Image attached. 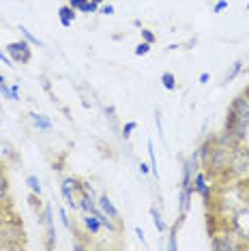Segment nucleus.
<instances>
[{"label": "nucleus", "instance_id": "nucleus-3", "mask_svg": "<svg viewBox=\"0 0 249 251\" xmlns=\"http://www.w3.org/2000/svg\"><path fill=\"white\" fill-rule=\"evenodd\" d=\"M230 155H232V148L225 144H219L215 140V144L211 148V155L202 165V170L206 172V178L211 180H222L225 182V174H228V165H230Z\"/></svg>", "mask_w": 249, "mask_h": 251}, {"label": "nucleus", "instance_id": "nucleus-33", "mask_svg": "<svg viewBox=\"0 0 249 251\" xmlns=\"http://www.w3.org/2000/svg\"><path fill=\"white\" fill-rule=\"evenodd\" d=\"M86 2H88V0H69V2H67V4H69V7H73L75 11H80V9L84 7V4H86Z\"/></svg>", "mask_w": 249, "mask_h": 251}, {"label": "nucleus", "instance_id": "nucleus-29", "mask_svg": "<svg viewBox=\"0 0 249 251\" xmlns=\"http://www.w3.org/2000/svg\"><path fill=\"white\" fill-rule=\"evenodd\" d=\"M225 9H228V0H217V4L213 7V13H222Z\"/></svg>", "mask_w": 249, "mask_h": 251}, {"label": "nucleus", "instance_id": "nucleus-34", "mask_svg": "<svg viewBox=\"0 0 249 251\" xmlns=\"http://www.w3.org/2000/svg\"><path fill=\"white\" fill-rule=\"evenodd\" d=\"M0 60H2V62H4V65H9V67H15V65H13V60H11V58H9V54H7V52H4V50H0Z\"/></svg>", "mask_w": 249, "mask_h": 251}, {"label": "nucleus", "instance_id": "nucleus-38", "mask_svg": "<svg viewBox=\"0 0 249 251\" xmlns=\"http://www.w3.org/2000/svg\"><path fill=\"white\" fill-rule=\"evenodd\" d=\"M71 249H73V251H84V249H88V245H84V243H73Z\"/></svg>", "mask_w": 249, "mask_h": 251}, {"label": "nucleus", "instance_id": "nucleus-2", "mask_svg": "<svg viewBox=\"0 0 249 251\" xmlns=\"http://www.w3.org/2000/svg\"><path fill=\"white\" fill-rule=\"evenodd\" d=\"M26 247V230L18 215L7 217L4 208L0 210V251H15Z\"/></svg>", "mask_w": 249, "mask_h": 251}, {"label": "nucleus", "instance_id": "nucleus-20", "mask_svg": "<svg viewBox=\"0 0 249 251\" xmlns=\"http://www.w3.org/2000/svg\"><path fill=\"white\" fill-rule=\"evenodd\" d=\"M26 185H28V189H30L32 193H37V196H41L43 187H41V182H39V178H37L35 174H28V176H26Z\"/></svg>", "mask_w": 249, "mask_h": 251}, {"label": "nucleus", "instance_id": "nucleus-21", "mask_svg": "<svg viewBox=\"0 0 249 251\" xmlns=\"http://www.w3.org/2000/svg\"><path fill=\"white\" fill-rule=\"evenodd\" d=\"M28 206L35 210V215H39L43 210V202H41V196H37V193H30L28 196Z\"/></svg>", "mask_w": 249, "mask_h": 251}, {"label": "nucleus", "instance_id": "nucleus-39", "mask_svg": "<svg viewBox=\"0 0 249 251\" xmlns=\"http://www.w3.org/2000/svg\"><path fill=\"white\" fill-rule=\"evenodd\" d=\"M149 172H150V165H146V163L142 161V163H140V174L144 176V174H149Z\"/></svg>", "mask_w": 249, "mask_h": 251}, {"label": "nucleus", "instance_id": "nucleus-22", "mask_svg": "<svg viewBox=\"0 0 249 251\" xmlns=\"http://www.w3.org/2000/svg\"><path fill=\"white\" fill-rule=\"evenodd\" d=\"M18 30L22 32V37H24V39H26V41H28V43H30V45H39V48H41V45H43V43H41V41H39V39H37L35 35H32V32H30V30H28V28H26V26H22V24H20V26H18Z\"/></svg>", "mask_w": 249, "mask_h": 251}, {"label": "nucleus", "instance_id": "nucleus-1", "mask_svg": "<svg viewBox=\"0 0 249 251\" xmlns=\"http://www.w3.org/2000/svg\"><path fill=\"white\" fill-rule=\"evenodd\" d=\"M247 135H249V101L243 95H239L236 99H232L228 114H225L224 131L219 135H215V140L219 144L234 148L239 144H245Z\"/></svg>", "mask_w": 249, "mask_h": 251}, {"label": "nucleus", "instance_id": "nucleus-11", "mask_svg": "<svg viewBox=\"0 0 249 251\" xmlns=\"http://www.w3.org/2000/svg\"><path fill=\"white\" fill-rule=\"evenodd\" d=\"M82 226H84V230H86V234H90V236H97V234L103 230V227H101V221L97 219V215H93V213H84Z\"/></svg>", "mask_w": 249, "mask_h": 251}, {"label": "nucleus", "instance_id": "nucleus-36", "mask_svg": "<svg viewBox=\"0 0 249 251\" xmlns=\"http://www.w3.org/2000/svg\"><path fill=\"white\" fill-rule=\"evenodd\" d=\"M11 93H13V101H20V86H18V84H13V86H11Z\"/></svg>", "mask_w": 249, "mask_h": 251}, {"label": "nucleus", "instance_id": "nucleus-30", "mask_svg": "<svg viewBox=\"0 0 249 251\" xmlns=\"http://www.w3.org/2000/svg\"><path fill=\"white\" fill-rule=\"evenodd\" d=\"M0 93L4 95V99H11V101H13V93H11V88L7 86V82L0 84Z\"/></svg>", "mask_w": 249, "mask_h": 251}, {"label": "nucleus", "instance_id": "nucleus-19", "mask_svg": "<svg viewBox=\"0 0 249 251\" xmlns=\"http://www.w3.org/2000/svg\"><path fill=\"white\" fill-rule=\"evenodd\" d=\"M161 86L166 90H176V75L172 71L161 73Z\"/></svg>", "mask_w": 249, "mask_h": 251}, {"label": "nucleus", "instance_id": "nucleus-18", "mask_svg": "<svg viewBox=\"0 0 249 251\" xmlns=\"http://www.w3.org/2000/svg\"><path fill=\"white\" fill-rule=\"evenodd\" d=\"M146 151H149V159H150V172L159 178V168H157V155H155V146H152V140L146 142Z\"/></svg>", "mask_w": 249, "mask_h": 251}, {"label": "nucleus", "instance_id": "nucleus-24", "mask_svg": "<svg viewBox=\"0 0 249 251\" xmlns=\"http://www.w3.org/2000/svg\"><path fill=\"white\" fill-rule=\"evenodd\" d=\"M135 129H138V123H135V121H129V123H124V125H123V129H121V135H123V140H129V138H131Z\"/></svg>", "mask_w": 249, "mask_h": 251}, {"label": "nucleus", "instance_id": "nucleus-8", "mask_svg": "<svg viewBox=\"0 0 249 251\" xmlns=\"http://www.w3.org/2000/svg\"><path fill=\"white\" fill-rule=\"evenodd\" d=\"M191 185H194V191L198 193V196H202L204 204H208V200H211V196H213V185H208L206 172L202 168L194 174V180H191Z\"/></svg>", "mask_w": 249, "mask_h": 251}, {"label": "nucleus", "instance_id": "nucleus-28", "mask_svg": "<svg viewBox=\"0 0 249 251\" xmlns=\"http://www.w3.org/2000/svg\"><path fill=\"white\" fill-rule=\"evenodd\" d=\"M155 127L159 131V140H163V125H161V112L155 110Z\"/></svg>", "mask_w": 249, "mask_h": 251}, {"label": "nucleus", "instance_id": "nucleus-9", "mask_svg": "<svg viewBox=\"0 0 249 251\" xmlns=\"http://www.w3.org/2000/svg\"><path fill=\"white\" fill-rule=\"evenodd\" d=\"M97 204H99V208L103 210L107 217H112L114 221H121V210H118V208L114 206V202L107 198V193H101V196L97 198Z\"/></svg>", "mask_w": 249, "mask_h": 251}, {"label": "nucleus", "instance_id": "nucleus-25", "mask_svg": "<svg viewBox=\"0 0 249 251\" xmlns=\"http://www.w3.org/2000/svg\"><path fill=\"white\" fill-rule=\"evenodd\" d=\"M58 215H60V221H62V226L67 227L69 232H73V224H71V219H69V213H67V208L65 206H58Z\"/></svg>", "mask_w": 249, "mask_h": 251}, {"label": "nucleus", "instance_id": "nucleus-13", "mask_svg": "<svg viewBox=\"0 0 249 251\" xmlns=\"http://www.w3.org/2000/svg\"><path fill=\"white\" fill-rule=\"evenodd\" d=\"M75 15H77V11L73 9V7H69V4H65V7L58 9V20H60V24L65 26V28H71L73 20H75Z\"/></svg>", "mask_w": 249, "mask_h": 251}, {"label": "nucleus", "instance_id": "nucleus-31", "mask_svg": "<svg viewBox=\"0 0 249 251\" xmlns=\"http://www.w3.org/2000/svg\"><path fill=\"white\" fill-rule=\"evenodd\" d=\"M105 116L110 118L112 123H116V107H114V105H107V107H105Z\"/></svg>", "mask_w": 249, "mask_h": 251}, {"label": "nucleus", "instance_id": "nucleus-10", "mask_svg": "<svg viewBox=\"0 0 249 251\" xmlns=\"http://www.w3.org/2000/svg\"><path fill=\"white\" fill-rule=\"evenodd\" d=\"M194 193H196L194 187H180V191H178V210H180V215L187 217V213H189Z\"/></svg>", "mask_w": 249, "mask_h": 251}, {"label": "nucleus", "instance_id": "nucleus-7", "mask_svg": "<svg viewBox=\"0 0 249 251\" xmlns=\"http://www.w3.org/2000/svg\"><path fill=\"white\" fill-rule=\"evenodd\" d=\"M4 52L9 54V58L13 60V65H28L32 60V48L26 39H20V41H11L7 43Z\"/></svg>", "mask_w": 249, "mask_h": 251}, {"label": "nucleus", "instance_id": "nucleus-26", "mask_svg": "<svg viewBox=\"0 0 249 251\" xmlns=\"http://www.w3.org/2000/svg\"><path fill=\"white\" fill-rule=\"evenodd\" d=\"M150 48H152L150 43H146V41H140L138 45H135V50H133V52H135V56H146V54L150 52Z\"/></svg>", "mask_w": 249, "mask_h": 251}, {"label": "nucleus", "instance_id": "nucleus-27", "mask_svg": "<svg viewBox=\"0 0 249 251\" xmlns=\"http://www.w3.org/2000/svg\"><path fill=\"white\" fill-rule=\"evenodd\" d=\"M140 35H142V41H146V43H155L157 41V35L152 30H149V28H142V30H140Z\"/></svg>", "mask_w": 249, "mask_h": 251}, {"label": "nucleus", "instance_id": "nucleus-23", "mask_svg": "<svg viewBox=\"0 0 249 251\" xmlns=\"http://www.w3.org/2000/svg\"><path fill=\"white\" fill-rule=\"evenodd\" d=\"M101 4H103V0H88V2L80 9V13H99Z\"/></svg>", "mask_w": 249, "mask_h": 251}, {"label": "nucleus", "instance_id": "nucleus-12", "mask_svg": "<svg viewBox=\"0 0 249 251\" xmlns=\"http://www.w3.org/2000/svg\"><path fill=\"white\" fill-rule=\"evenodd\" d=\"M185 219H187L185 215H178V219L174 221V226H172V227H170V236H168V245H166L170 251H176V247H178V243H176V234H178V230H180V226L185 224Z\"/></svg>", "mask_w": 249, "mask_h": 251}, {"label": "nucleus", "instance_id": "nucleus-16", "mask_svg": "<svg viewBox=\"0 0 249 251\" xmlns=\"http://www.w3.org/2000/svg\"><path fill=\"white\" fill-rule=\"evenodd\" d=\"M150 217H152V224H155L157 232H159V234L168 232V226H166V221H163L161 213H159V210H157V206H150Z\"/></svg>", "mask_w": 249, "mask_h": 251}, {"label": "nucleus", "instance_id": "nucleus-14", "mask_svg": "<svg viewBox=\"0 0 249 251\" xmlns=\"http://www.w3.org/2000/svg\"><path fill=\"white\" fill-rule=\"evenodd\" d=\"M7 202H9V178L2 168L0 170V210L7 206Z\"/></svg>", "mask_w": 249, "mask_h": 251}, {"label": "nucleus", "instance_id": "nucleus-15", "mask_svg": "<svg viewBox=\"0 0 249 251\" xmlns=\"http://www.w3.org/2000/svg\"><path fill=\"white\" fill-rule=\"evenodd\" d=\"M28 116H30L32 125H35V129H39V131H52V121H50L48 116H43V114H37V112H30Z\"/></svg>", "mask_w": 249, "mask_h": 251}, {"label": "nucleus", "instance_id": "nucleus-41", "mask_svg": "<svg viewBox=\"0 0 249 251\" xmlns=\"http://www.w3.org/2000/svg\"><path fill=\"white\" fill-rule=\"evenodd\" d=\"M243 97H245V99L249 101V84H247V86H245V90H243Z\"/></svg>", "mask_w": 249, "mask_h": 251}, {"label": "nucleus", "instance_id": "nucleus-43", "mask_svg": "<svg viewBox=\"0 0 249 251\" xmlns=\"http://www.w3.org/2000/svg\"><path fill=\"white\" fill-rule=\"evenodd\" d=\"M247 11H249V2H247Z\"/></svg>", "mask_w": 249, "mask_h": 251}, {"label": "nucleus", "instance_id": "nucleus-4", "mask_svg": "<svg viewBox=\"0 0 249 251\" xmlns=\"http://www.w3.org/2000/svg\"><path fill=\"white\" fill-rule=\"evenodd\" d=\"M249 176V146L239 144L232 148L230 155V165H228V174H225V180L239 185Z\"/></svg>", "mask_w": 249, "mask_h": 251}, {"label": "nucleus", "instance_id": "nucleus-6", "mask_svg": "<svg viewBox=\"0 0 249 251\" xmlns=\"http://www.w3.org/2000/svg\"><path fill=\"white\" fill-rule=\"evenodd\" d=\"M230 230L249 249V206H241L228 217Z\"/></svg>", "mask_w": 249, "mask_h": 251}, {"label": "nucleus", "instance_id": "nucleus-42", "mask_svg": "<svg viewBox=\"0 0 249 251\" xmlns=\"http://www.w3.org/2000/svg\"><path fill=\"white\" fill-rule=\"evenodd\" d=\"M4 82H7V79H4L2 75H0V84H4Z\"/></svg>", "mask_w": 249, "mask_h": 251}, {"label": "nucleus", "instance_id": "nucleus-37", "mask_svg": "<svg viewBox=\"0 0 249 251\" xmlns=\"http://www.w3.org/2000/svg\"><path fill=\"white\" fill-rule=\"evenodd\" d=\"M239 187H243V191H245V196L249 198V176L243 182H239Z\"/></svg>", "mask_w": 249, "mask_h": 251}, {"label": "nucleus", "instance_id": "nucleus-40", "mask_svg": "<svg viewBox=\"0 0 249 251\" xmlns=\"http://www.w3.org/2000/svg\"><path fill=\"white\" fill-rule=\"evenodd\" d=\"M208 79H211V75H208V73H200V84H206Z\"/></svg>", "mask_w": 249, "mask_h": 251}, {"label": "nucleus", "instance_id": "nucleus-17", "mask_svg": "<svg viewBox=\"0 0 249 251\" xmlns=\"http://www.w3.org/2000/svg\"><path fill=\"white\" fill-rule=\"evenodd\" d=\"M243 65H245V62H243L241 58L232 62V65H230V69H228V73H225V82H234V79L241 75V71H243Z\"/></svg>", "mask_w": 249, "mask_h": 251}, {"label": "nucleus", "instance_id": "nucleus-5", "mask_svg": "<svg viewBox=\"0 0 249 251\" xmlns=\"http://www.w3.org/2000/svg\"><path fill=\"white\" fill-rule=\"evenodd\" d=\"M208 236H211V247L217 249V251H241V249H247L245 245H243L239 238L232 234L228 219L222 221V226L219 227H213V230L208 232Z\"/></svg>", "mask_w": 249, "mask_h": 251}, {"label": "nucleus", "instance_id": "nucleus-32", "mask_svg": "<svg viewBox=\"0 0 249 251\" xmlns=\"http://www.w3.org/2000/svg\"><path fill=\"white\" fill-rule=\"evenodd\" d=\"M99 13H101V15H114V7H112V4H101V7H99Z\"/></svg>", "mask_w": 249, "mask_h": 251}, {"label": "nucleus", "instance_id": "nucleus-35", "mask_svg": "<svg viewBox=\"0 0 249 251\" xmlns=\"http://www.w3.org/2000/svg\"><path fill=\"white\" fill-rule=\"evenodd\" d=\"M135 236H138L140 241H142V245L146 247V238H144V230H142V227H135Z\"/></svg>", "mask_w": 249, "mask_h": 251}]
</instances>
